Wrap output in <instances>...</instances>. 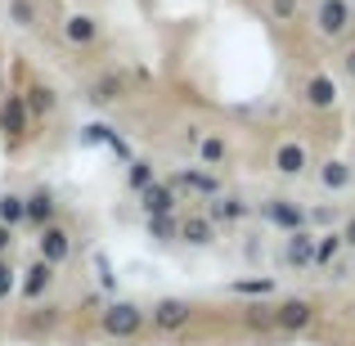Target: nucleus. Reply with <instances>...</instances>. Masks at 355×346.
Instances as JSON below:
<instances>
[{"instance_id": "nucleus-1", "label": "nucleus", "mask_w": 355, "mask_h": 346, "mask_svg": "<svg viewBox=\"0 0 355 346\" xmlns=\"http://www.w3.org/2000/svg\"><path fill=\"white\" fill-rule=\"evenodd\" d=\"M148 324V311L139 302H108L99 306V333L108 342H135Z\"/></svg>"}, {"instance_id": "nucleus-2", "label": "nucleus", "mask_w": 355, "mask_h": 346, "mask_svg": "<svg viewBox=\"0 0 355 346\" xmlns=\"http://www.w3.org/2000/svg\"><path fill=\"white\" fill-rule=\"evenodd\" d=\"M351 23H355L351 0H320V5H315V32H320L324 41H342V36L351 32Z\"/></svg>"}, {"instance_id": "nucleus-3", "label": "nucleus", "mask_w": 355, "mask_h": 346, "mask_svg": "<svg viewBox=\"0 0 355 346\" xmlns=\"http://www.w3.org/2000/svg\"><path fill=\"white\" fill-rule=\"evenodd\" d=\"M270 311H275V329L279 333H306L315 324V315H320L311 297H284V302L270 306Z\"/></svg>"}, {"instance_id": "nucleus-4", "label": "nucleus", "mask_w": 355, "mask_h": 346, "mask_svg": "<svg viewBox=\"0 0 355 346\" xmlns=\"http://www.w3.org/2000/svg\"><path fill=\"white\" fill-rule=\"evenodd\" d=\"M261 220L279 234H297V230H306V207L293 198H266L261 202Z\"/></svg>"}, {"instance_id": "nucleus-5", "label": "nucleus", "mask_w": 355, "mask_h": 346, "mask_svg": "<svg viewBox=\"0 0 355 346\" xmlns=\"http://www.w3.org/2000/svg\"><path fill=\"white\" fill-rule=\"evenodd\" d=\"M166 184H171L175 193H198L202 202H207V198H216V193H220V180H216V171H207V166H184V171H175Z\"/></svg>"}, {"instance_id": "nucleus-6", "label": "nucleus", "mask_w": 355, "mask_h": 346, "mask_svg": "<svg viewBox=\"0 0 355 346\" xmlns=\"http://www.w3.org/2000/svg\"><path fill=\"white\" fill-rule=\"evenodd\" d=\"M148 320H153L157 333H180L184 324L193 320V302H184V297H162V302L148 311Z\"/></svg>"}, {"instance_id": "nucleus-7", "label": "nucleus", "mask_w": 355, "mask_h": 346, "mask_svg": "<svg viewBox=\"0 0 355 346\" xmlns=\"http://www.w3.org/2000/svg\"><path fill=\"white\" fill-rule=\"evenodd\" d=\"M36 252H41V261H50L54 270L68 266V261H72V234L63 230L59 220H54V225L41 230V239H36Z\"/></svg>"}, {"instance_id": "nucleus-8", "label": "nucleus", "mask_w": 355, "mask_h": 346, "mask_svg": "<svg viewBox=\"0 0 355 346\" xmlns=\"http://www.w3.org/2000/svg\"><path fill=\"white\" fill-rule=\"evenodd\" d=\"M50 284H54V266L36 257V261H27V270L18 275V297H23V302H41V297L50 293Z\"/></svg>"}, {"instance_id": "nucleus-9", "label": "nucleus", "mask_w": 355, "mask_h": 346, "mask_svg": "<svg viewBox=\"0 0 355 346\" xmlns=\"http://www.w3.org/2000/svg\"><path fill=\"white\" fill-rule=\"evenodd\" d=\"M270 162H275L279 175L297 180V175H306V166H311V153H306V144H297V139H279L275 153H270Z\"/></svg>"}, {"instance_id": "nucleus-10", "label": "nucleus", "mask_w": 355, "mask_h": 346, "mask_svg": "<svg viewBox=\"0 0 355 346\" xmlns=\"http://www.w3.org/2000/svg\"><path fill=\"white\" fill-rule=\"evenodd\" d=\"M54 216H59V202H54L50 189H36V193H27V198H23V225L27 230L41 234L45 225H54Z\"/></svg>"}, {"instance_id": "nucleus-11", "label": "nucleus", "mask_w": 355, "mask_h": 346, "mask_svg": "<svg viewBox=\"0 0 355 346\" xmlns=\"http://www.w3.org/2000/svg\"><path fill=\"white\" fill-rule=\"evenodd\" d=\"M135 198H139V211H144V216H171V211H175V198H180V193H175L166 180H153L144 193H135Z\"/></svg>"}, {"instance_id": "nucleus-12", "label": "nucleus", "mask_w": 355, "mask_h": 346, "mask_svg": "<svg viewBox=\"0 0 355 346\" xmlns=\"http://www.w3.org/2000/svg\"><path fill=\"white\" fill-rule=\"evenodd\" d=\"M99 32H104V27H99V18H95V14H68V18H63V41L77 45V50L95 45V41H99Z\"/></svg>"}, {"instance_id": "nucleus-13", "label": "nucleus", "mask_w": 355, "mask_h": 346, "mask_svg": "<svg viewBox=\"0 0 355 346\" xmlns=\"http://www.w3.org/2000/svg\"><path fill=\"white\" fill-rule=\"evenodd\" d=\"M302 99L315 108V113H329V108L338 104V81H333V77H324V72H315V77H306Z\"/></svg>"}, {"instance_id": "nucleus-14", "label": "nucleus", "mask_w": 355, "mask_h": 346, "mask_svg": "<svg viewBox=\"0 0 355 346\" xmlns=\"http://www.w3.org/2000/svg\"><path fill=\"white\" fill-rule=\"evenodd\" d=\"M202 216L211 220V225H234V220L248 216V202L239 198V193H216V198H207V211Z\"/></svg>"}, {"instance_id": "nucleus-15", "label": "nucleus", "mask_w": 355, "mask_h": 346, "mask_svg": "<svg viewBox=\"0 0 355 346\" xmlns=\"http://www.w3.org/2000/svg\"><path fill=\"white\" fill-rule=\"evenodd\" d=\"M27 121H32V113H27L23 95H5V104H0V130H5L9 139H23Z\"/></svg>"}, {"instance_id": "nucleus-16", "label": "nucleus", "mask_w": 355, "mask_h": 346, "mask_svg": "<svg viewBox=\"0 0 355 346\" xmlns=\"http://www.w3.org/2000/svg\"><path fill=\"white\" fill-rule=\"evenodd\" d=\"M284 261H288V266H297V270L315 266V234H311V230L288 234V243H284Z\"/></svg>"}, {"instance_id": "nucleus-17", "label": "nucleus", "mask_w": 355, "mask_h": 346, "mask_svg": "<svg viewBox=\"0 0 355 346\" xmlns=\"http://www.w3.org/2000/svg\"><path fill=\"white\" fill-rule=\"evenodd\" d=\"M180 243H189V248H211L216 243V225H211L207 216H184L180 220Z\"/></svg>"}, {"instance_id": "nucleus-18", "label": "nucleus", "mask_w": 355, "mask_h": 346, "mask_svg": "<svg viewBox=\"0 0 355 346\" xmlns=\"http://www.w3.org/2000/svg\"><path fill=\"white\" fill-rule=\"evenodd\" d=\"M320 184H324L329 193L351 189V162H342V157H329V162L320 166Z\"/></svg>"}, {"instance_id": "nucleus-19", "label": "nucleus", "mask_w": 355, "mask_h": 346, "mask_svg": "<svg viewBox=\"0 0 355 346\" xmlns=\"http://www.w3.org/2000/svg\"><path fill=\"white\" fill-rule=\"evenodd\" d=\"M81 139H86V144H104V148H113L117 157H126V144H121L117 130H113V126H104V121H90V126L81 130Z\"/></svg>"}, {"instance_id": "nucleus-20", "label": "nucleus", "mask_w": 355, "mask_h": 346, "mask_svg": "<svg viewBox=\"0 0 355 346\" xmlns=\"http://www.w3.org/2000/svg\"><path fill=\"white\" fill-rule=\"evenodd\" d=\"M121 90H126V81H121V77H104V81H95V86L86 90V99L95 108H104V104H113V99H121Z\"/></svg>"}, {"instance_id": "nucleus-21", "label": "nucleus", "mask_w": 355, "mask_h": 346, "mask_svg": "<svg viewBox=\"0 0 355 346\" xmlns=\"http://www.w3.org/2000/svg\"><path fill=\"white\" fill-rule=\"evenodd\" d=\"M153 180H157V175H153V162H144V157H130V162H126V184L135 193H144Z\"/></svg>"}, {"instance_id": "nucleus-22", "label": "nucleus", "mask_w": 355, "mask_h": 346, "mask_svg": "<svg viewBox=\"0 0 355 346\" xmlns=\"http://www.w3.org/2000/svg\"><path fill=\"white\" fill-rule=\"evenodd\" d=\"M23 104H27V113H32V117H45V113H54V90L50 86H27Z\"/></svg>"}, {"instance_id": "nucleus-23", "label": "nucleus", "mask_w": 355, "mask_h": 346, "mask_svg": "<svg viewBox=\"0 0 355 346\" xmlns=\"http://www.w3.org/2000/svg\"><path fill=\"white\" fill-rule=\"evenodd\" d=\"M198 157H202L207 171H211V166H220V162H225V139H220V135H202L198 139Z\"/></svg>"}, {"instance_id": "nucleus-24", "label": "nucleus", "mask_w": 355, "mask_h": 346, "mask_svg": "<svg viewBox=\"0 0 355 346\" xmlns=\"http://www.w3.org/2000/svg\"><path fill=\"white\" fill-rule=\"evenodd\" d=\"M9 23L14 27H36L41 23V9H36L32 0H9Z\"/></svg>"}, {"instance_id": "nucleus-25", "label": "nucleus", "mask_w": 355, "mask_h": 346, "mask_svg": "<svg viewBox=\"0 0 355 346\" xmlns=\"http://www.w3.org/2000/svg\"><path fill=\"white\" fill-rule=\"evenodd\" d=\"M0 225H23V193H0Z\"/></svg>"}, {"instance_id": "nucleus-26", "label": "nucleus", "mask_w": 355, "mask_h": 346, "mask_svg": "<svg viewBox=\"0 0 355 346\" xmlns=\"http://www.w3.org/2000/svg\"><path fill=\"white\" fill-rule=\"evenodd\" d=\"M230 293H234V297H270V293H275V279H234Z\"/></svg>"}, {"instance_id": "nucleus-27", "label": "nucleus", "mask_w": 355, "mask_h": 346, "mask_svg": "<svg viewBox=\"0 0 355 346\" xmlns=\"http://www.w3.org/2000/svg\"><path fill=\"white\" fill-rule=\"evenodd\" d=\"M148 234H153L157 243L180 239V220H175V211H171V216H148Z\"/></svg>"}, {"instance_id": "nucleus-28", "label": "nucleus", "mask_w": 355, "mask_h": 346, "mask_svg": "<svg viewBox=\"0 0 355 346\" xmlns=\"http://www.w3.org/2000/svg\"><path fill=\"white\" fill-rule=\"evenodd\" d=\"M342 248V234H320V243H315V266H329L333 257H338Z\"/></svg>"}, {"instance_id": "nucleus-29", "label": "nucleus", "mask_w": 355, "mask_h": 346, "mask_svg": "<svg viewBox=\"0 0 355 346\" xmlns=\"http://www.w3.org/2000/svg\"><path fill=\"white\" fill-rule=\"evenodd\" d=\"M270 14H275L279 23H293V18L302 14V0H270Z\"/></svg>"}, {"instance_id": "nucleus-30", "label": "nucleus", "mask_w": 355, "mask_h": 346, "mask_svg": "<svg viewBox=\"0 0 355 346\" xmlns=\"http://www.w3.org/2000/svg\"><path fill=\"white\" fill-rule=\"evenodd\" d=\"M248 329H275V311L270 306H248Z\"/></svg>"}, {"instance_id": "nucleus-31", "label": "nucleus", "mask_w": 355, "mask_h": 346, "mask_svg": "<svg viewBox=\"0 0 355 346\" xmlns=\"http://www.w3.org/2000/svg\"><path fill=\"white\" fill-rule=\"evenodd\" d=\"M14 288H18V275H14V266H9V261L0 257V302H5V297L14 293Z\"/></svg>"}, {"instance_id": "nucleus-32", "label": "nucleus", "mask_w": 355, "mask_h": 346, "mask_svg": "<svg viewBox=\"0 0 355 346\" xmlns=\"http://www.w3.org/2000/svg\"><path fill=\"white\" fill-rule=\"evenodd\" d=\"M342 72H347V77L355 81V45H351V50H347V54H342Z\"/></svg>"}, {"instance_id": "nucleus-33", "label": "nucleus", "mask_w": 355, "mask_h": 346, "mask_svg": "<svg viewBox=\"0 0 355 346\" xmlns=\"http://www.w3.org/2000/svg\"><path fill=\"white\" fill-rule=\"evenodd\" d=\"M32 324H36V329H50V324H54V306H45V315H36Z\"/></svg>"}, {"instance_id": "nucleus-34", "label": "nucleus", "mask_w": 355, "mask_h": 346, "mask_svg": "<svg viewBox=\"0 0 355 346\" xmlns=\"http://www.w3.org/2000/svg\"><path fill=\"white\" fill-rule=\"evenodd\" d=\"M9 243H14V230H9V225H0V257L9 252Z\"/></svg>"}, {"instance_id": "nucleus-35", "label": "nucleus", "mask_w": 355, "mask_h": 346, "mask_svg": "<svg viewBox=\"0 0 355 346\" xmlns=\"http://www.w3.org/2000/svg\"><path fill=\"white\" fill-rule=\"evenodd\" d=\"M342 243H351V252H355V216L342 225Z\"/></svg>"}]
</instances>
